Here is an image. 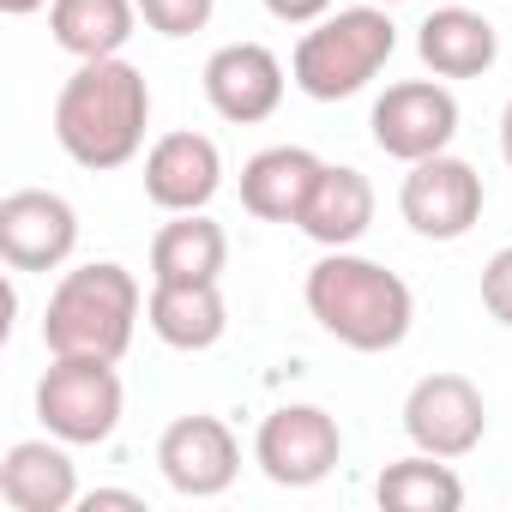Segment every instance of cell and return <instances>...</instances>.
I'll use <instances>...</instances> for the list:
<instances>
[{"instance_id":"cell-18","label":"cell","mask_w":512,"mask_h":512,"mask_svg":"<svg viewBox=\"0 0 512 512\" xmlns=\"http://www.w3.org/2000/svg\"><path fill=\"white\" fill-rule=\"evenodd\" d=\"M368 223H374V181L350 163H326L296 229L320 247H356L368 235Z\"/></svg>"},{"instance_id":"cell-7","label":"cell","mask_w":512,"mask_h":512,"mask_svg":"<svg viewBox=\"0 0 512 512\" xmlns=\"http://www.w3.org/2000/svg\"><path fill=\"white\" fill-rule=\"evenodd\" d=\"M482 199H488L482 175L464 157H452V151H434V157L410 163V175L398 187V211H404V223L422 241H458V235H470L476 217H482Z\"/></svg>"},{"instance_id":"cell-11","label":"cell","mask_w":512,"mask_h":512,"mask_svg":"<svg viewBox=\"0 0 512 512\" xmlns=\"http://www.w3.org/2000/svg\"><path fill=\"white\" fill-rule=\"evenodd\" d=\"M79 247V211L49 187H19L0 199V253L13 272H55Z\"/></svg>"},{"instance_id":"cell-5","label":"cell","mask_w":512,"mask_h":512,"mask_svg":"<svg viewBox=\"0 0 512 512\" xmlns=\"http://www.w3.org/2000/svg\"><path fill=\"white\" fill-rule=\"evenodd\" d=\"M121 374L109 356H55L37 380V422L67 446H103L121 428Z\"/></svg>"},{"instance_id":"cell-12","label":"cell","mask_w":512,"mask_h":512,"mask_svg":"<svg viewBox=\"0 0 512 512\" xmlns=\"http://www.w3.org/2000/svg\"><path fill=\"white\" fill-rule=\"evenodd\" d=\"M205 103L235 127L272 121L284 103V61L266 43H223L205 61Z\"/></svg>"},{"instance_id":"cell-6","label":"cell","mask_w":512,"mask_h":512,"mask_svg":"<svg viewBox=\"0 0 512 512\" xmlns=\"http://www.w3.org/2000/svg\"><path fill=\"white\" fill-rule=\"evenodd\" d=\"M338 458H344V428L320 404H278L253 434V464L278 488H314L338 470Z\"/></svg>"},{"instance_id":"cell-4","label":"cell","mask_w":512,"mask_h":512,"mask_svg":"<svg viewBox=\"0 0 512 512\" xmlns=\"http://www.w3.org/2000/svg\"><path fill=\"white\" fill-rule=\"evenodd\" d=\"M398 49V25L386 7H344V13H326L290 55V79L302 85V97L314 103H344L356 97Z\"/></svg>"},{"instance_id":"cell-24","label":"cell","mask_w":512,"mask_h":512,"mask_svg":"<svg viewBox=\"0 0 512 512\" xmlns=\"http://www.w3.org/2000/svg\"><path fill=\"white\" fill-rule=\"evenodd\" d=\"M266 13L284 25H320L332 13V0H266Z\"/></svg>"},{"instance_id":"cell-1","label":"cell","mask_w":512,"mask_h":512,"mask_svg":"<svg viewBox=\"0 0 512 512\" xmlns=\"http://www.w3.org/2000/svg\"><path fill=\"white\" fill-rule=\"evenodd\" d=\"M151 127V85L133 61H79L55 97V139L79 169H121L139 157Z\"/></svg>"},{"instance_id":"cell-21","label":"cell","mask_w":512,"mask_h":512,"mask_svg":"<svg viewBox=\"0 0 512 512\" xmlns=\"http://www.w3.org/2000/svg\"><path fill=\"white\" fill-rule=\"evenodd\" d=\"M374 500L392 506V512H458L464 506V482H458V470L446 458L416 452V458H398V464L380 470Z\"/></svg>"},{"instance_id":"cell-22","label":"cell","mask_w":512,"mask_h":512,"mask_svg":"<svg viewBox=\"0 0 512 512\" xmlns=\"http://www.w3.org/2000/svg\"><path fill=\"white\" fill-rule=\"evenodd\" d=\"M211 13H217V0H139V19L157 37H193L211 25Z\"/></svg>"},{"instance_id":"cell-25","label":"cell","mask_w":512,"mask_h":512,"mask_svg":"<svg viewBox=\"0 0 512 512\" xmlns=\"http://www.w3.org/2000/svg\"><path fill=\"white\" fill-rule=\"evenodd\" d=\"M79 506H85V512H97V506H121V512H145V500H139L133 488H91V494H79Z\"/></svg>"},{"instance_id":"cell-19","label":"cell","mask_w":512,"mask_h":512,"mask_svg":"<svg viewBox=\"0 0 512 512\" xmlns=\"http://www.w3.org/2000/svg\"><path fill=\"white\" fill-rule=\"evenodd\" d=\"M145 326L169 350H211L229 332V308H223L217 284H151Z\"/></svg>"},{"instance_id":"cell-13","label":"cell","mask_w":512,"mask_h":512,"mask_svg":"<svg viewBox=\"0 0 512 512\" xmlns=\"http://www.w3.org/2000/svg\"><path fill=\"white\" fill-rule=\"evenodd\" d=\"M223 187V151L205 133H163L145 151V199L157 211H205Z\"/></svg>"},{"instance_id":"cell-27","label":"cell","mask_w":512,"mask_h":512,"mask_svg":"<svg viewBox=\"0 0 512 512\" xmlns=\"http://www.w3.org/2000/svg\"><path fill=\"white\" fill-rule=\"evenodd\" d=\"M500 157L512 163V103H506V115H500Z\"/></svg>"},{"instance_id":"cell-3","label":"cell","mask_w":512,"mask_h":512,"mask_svg":"<svg viewBox=\"0 0 512 512\" xmlns=\"http://www.w3.org/2000/svg\"><path fill=\"white\" fill-rule=\"evenodd\" d=\"M139 278L115 260H91L79 272H67L43 308V344L49 356H109L121 362L139 326Z\"/></svg>"},{"instance_id":"cell-28","label":"cell","mask_w":512,"mask_h":512,"mask_svg":"<svg viewBox=\"0 0 512 512\" xmlns=\"http://www.w3.org/2000/svg\"><path fill=\"white\" fill-rule=\"evenodd\" d=\"M374 7H398V0H374Z\"/></svg>"},{"instance_id":"cell-2","label":"cell","mask_w":512,"mask_h":512,"mask_svg":"<svg viewBox=\"0 0 512 512\" xmlns=\"http://www.w3.org/2000/svg\"><path fill=\"white\" fill-rule=\"evenodd\" d=\"M302 302L320 320V332H332L344 350H362V356L398 350L416 326L410 284L398 272H386L380 260L350 253V247H326V260L302 284Z\"/></svg>"},{"instance_id":"cell-15","label":"cell","mask_w":512,"mask_h":512,"mask_svg":"<svg viewBox=\"0 0 512 512\" xmlns=\"http://www.w3.org/2000/svg\"><path fill=\"white\" fill-rule=\"evenodd\" d=\"M0 500L13 512H67L79 506V464L67 440H19L0 458Z\"/></svg>"},{"instance_id":"cell-20","label":"cell","mask_w":512,"mask_h":512,"mask_svg":"<svg viewBox=\"0 0 512 512\" xmlns=\"http://www.w3.org/2000/svg\"><path fill=\"white\" fill-rule=\"evenodd\" d=\"M139 0H49V31L73 61H109L127 49Z\"/></svg>"},{"instance_id":"cell-8","label":"cell","mask_w":512,"mask_h":512,"mask_svg":"<svg viewBox=\"0 0 512 512\" xmlns=\"http://www.w3.org/2000/svg\"><path fill=\"white\" fill-rule=\"evenodd\" d=\"M404 434L416 452L434 458H470L488 434V404L476 380L464 374H422L404 398Z\"/></svg>"},{"instance_id":"cell-23","label":"cell","mask_w":512,"mask_h":512,"mask_svg":"<svg viewBox=\"0 0 512 512\" xmlns=\"http://www.w3.org/2000/svg\"><path fill=\"white\" fill-rule=\"evenodd\" d=\"M482 308H488L500 326H512V247H500L494 260L482 266Z\"/></svg>"},{"instance_id":"cell-10","label":"cell","mask_w":512,"mask_h":512,"mask_svg":"<svg viewBox=\"0 0 512 512\" xmlns=\"http://www.w3.org/2000/svg\"><path fill=\"white\" fill-rule=\"evenodd\" d=\"M157 470L175 494L211 500L241 476V440L223 416H175L157 440Z\"/></svg>"},{"instance_id":"cell-9","label":"cell","mask_w":512,"mask_h":512,"mask_svg":"<svg viewBox=\"0 0 512 512\" xmlns=\"http://www.w3.org/2000/svg\"><path fill=\"white\" fill-rule=\"evenodd\" d=\"M368 127H374V145L386 157L422 163L458 139V97L440 79H404V85H386Z\"/></svg>"},{"instance_id":"cell-16","label":"cell","mask_w":512,"mask_h":512,"mask_svg":"<svg viewBox=\"0 0 512 512\" xmlns=\"http://www.w3.org/2000/svg\"><path fill=\"white\" fill-rule=\"evenodd\" d=\"M416 55L434 79H482L500 61V31L470 7H434L416 31Z\"/></svg>"},{"instance_id":"cell-26","label":"cell","mask_w":512,"mask_h":512,"mask_svg":"<svg viewBox=\"0 0 512 512\" xmlns=\"http://www.w3.org/2000/svg\"><path fill=\"white\" fill-rule=\"evenodd\" d=\"M37 7H49V0H0V13H7V19H31Z\"/></svg>"},{"instance_id":"cell-14","label":"cell","mask_w":512,"mask_h":512,"mask_svg":"<svg viewBox=\"0 0 512 512\" xmlns=\"http://www.w3.org/2000/svg\"><path fill=\"white\" fill-rule=\"evenodd\" d=\"M320 169L326 163L308 145H266L241 163V205L260 223H302Z\"/></svg>"},{"instance_id":"cell-17","label":"cell","mask_w":512,"mask_h":512,"mask_svg":"<svg viewBox=\"0 0 512 512\" xmlns=\"http://www.w3.org/2000/svg\"><path fill=\"white\" fill-rule=\"evenodd\" d=\"M229 266V235L205 211H169L151 235V284H217Z\"/></svg>"}]
</instances>
